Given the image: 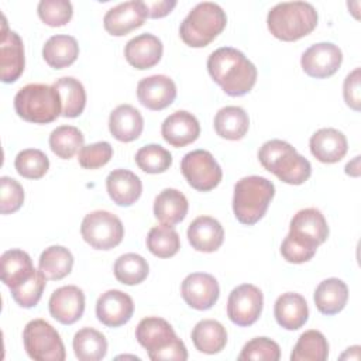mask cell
Returning a JSON list of instances; mask_svg holds the SVG:
<instances>
[{
	"label": "cell",
	"instance_id": "83f0119b",
	"mask_svg": "<svg viewBox=\"0 0 361 361\" xmlns=\"http://www.w3.org/2000/svg\"><path fill=\"white\" fill-rule=\"evenodd\" d=\"M189 210L186 196L173 188L161 190L154 200V216L162 224L175 226L180 223Z\"/></svg>",
	"mask_w": 361,
	"mask_h": 361
},
{
	"label": "cell",
	"instance_id": "cb8c5ba5",
	"mask_svg": "<svg viewBox=\"0 0 361 361\" xmlns=\"http://www.w3.org/2000/svg\"><path fill=\"white\" fill-rule=\"evenodd\" d=\"M106 189L117 206L134 204L142 193L141 179L128 169H113L106 178Z\"/></svg>",
	"mask_w": 361,
	"mask_h": 361
},
{
	"label": "cell",
	"instance_id": "8d00e7d4",
	"mask_svg": "<svg viewBox=\"0 0 361 361\" xmlns=\"http://www.w3.org/2000/svg\"><path fill=\"white\" fill-rule=\"evenodd\" d=\"M85 144V135L75 126H59L49 134V148L61 159H71Z\"/></svg>",
	"mask_w": 361,
	"mask_h": 361
},
{
	"label": "cell",
	"instance_id": "1f68e13d",
	"mask_svg": "<svg viewBox=\"0 0 361 361\" xmlns=\"http://www.w3.org/2000/svg\"><path fill=\"white\" fill-rule=\"evenodd\" d=\"M190 337L197 351L210 355L220 353L227 344L226 327L214 319H203L197 322Z\"/></svg>",
	"mask_w": 361,
	"mask_h": 361
},
{
	"label": "cell",
	"instance_id": "44dd1931",
	"mask_svg": "<svg viewBox=\"0 0 361 361\" xmlns=\"http://www.w3.org/2000/svg\"><path fill=\"white\" fill-rule=\"evenodd\" d=\"M162 52V41L151 32H144L131 38L124 47L127 62L140 71L155 66L161 61Z\"/></svg>",
	"mask_w": 361,
	"mask_h": 361
},
{
	"label": "cell",
	"instance_id": "f546056e",
	"mask_svg": "<svg viewBox=\"0 0 361 361\" xmlns=\"http://www.w3.org/2000/svg\"><path fill=\"white\" fill-rule=\"evenodd\" d=\"M44 61L54 69L71 66L79 56V45L75 37L56 34L47 39L42 47Z\"/></svg>",
	"mask_w": 361,
	"mask_h": 361
},
{
	"label": "cell",
	"instance_id": "5b68a950",
	"mask_svg": "<svg viewBox=\"0 0 361 361\" xmlns=\"http://www.w3.org/2000/svg\"><path fill=\"white\" fill-rule=\"evenodd\" d=\"M135 338L147 350L149 360H188L185 343L176 336L173 327L162 317L149 316L140 320L135 327Z\"/></svg>",
	"mask_w": 361,
	"mask_h": 361
},
{
	"label": "cell",
	"instance_id": "74e56055",
	"mask_svg": "<svg viewBox=\"0 0 361 361\" xmlns=\"http://www.w3.org/2000/svg\"><path fill=\"white\" fill-rule=\"evenodd\" d=\"M113 271L118 282L133 286L141 283L148 276L149 265L140 254L127 252L116 259Z\"/></svg>",
	"mask_w": 361,
	"mask_h": 361
},
{
	"label": "cell",
	"instance_id": "b9f144b4",
	"mask_svg": "<svg viewBox=\"0 0 361 361\" xmlns=\"http://www.w3.org/2000/svg\"><path fill=\"white\" fill-rule=\"evenodd\" d=\"M45 285H47L45 275L39 269H35V272L27 282H24L16 289H11V296L18 306L24 309H30L38 305L42 296V292L45 289Z\"/></svg>",
	"mask_w": 361,
	"mask_h": 361
},
{
	"label": "cell",
	"instance_id": "ee69618b",
	"mask_svg": "<svg viewBox=\"0 0 361 361\" xmlns=\"http://www.w3.org/2000/svg\"><path fill=\"white\" fill-rule=\"evenodd\" d=\"M281 358V348L278 343L268 337H255L247 341L238 355L240 361H278Z\"/></svg>",
	"mask_w": 361,
	"mask_h": 361
},
{
	"label": "cell",
	"instance_id": "7a4b0ae2",
	"mask_svg": "<svg viewBox=\"0 0 361 361\" xmlns=\"http://www.w3.org/2000/svg\"><path fill=\"white\" fill-rule=\"evenodd\" d=\"M207 72L223 92L233 97L251 92L258 76L255 65L233 47L213 51L207 58Z\"/></svg>",
	"mask_w": 361,
	"mask_h": 361
},
{
	"label": "cell",
	"instance_id": "7dc6e473",
	"mask_svg": "<svg viewBox=\"0 0 361 361\" xmlns=\"http://www.w3.org/2000/svg\"><path fill=\"white\" fill-rule=\"evenodd\" d=\"M343 96H344V102L345 104L355 110L360 111L361 109V90H360V68H355L354 71H351L345 79H344V85H343Z\"/></svg>",
	"mask_w": 361,
	"mask_h": 361
},
{
	"label": "cell",
	"instance_id": "7c38bea8",
	"mask_svg": "<svg viewBox=\"0 0 361 361\" xmlns=\"http://www.w3.org/2000/svg\"><path fill=\"white\" fill-rule=\"evenodd\" d=\"M264 307V295L259 288L252 283H243L234 288L227 299V316L240 326L248 327L254 324Z\"/></svg>",
	"mask_w": 361,
	"mask_h": 361
},
{
	"label": "cell",
	"instance_id": "ab89813d",
	"mask_svg": "<svg viewBox=\"0 0 361 361\" xmlns=\"http://www.w3.org/2000/svg\"><path fill=\"white\" fill-rule=\"evenodd\" d=\"M135 164L147 173H162L172 165V154L159 144H147L135 152Z\"/></svg>",
	"mask_w": 361,
	"mask_h": 361
},
{
	"label": "cell",
	"instance_id": "2e32d148",
	"mask_svg": "<svg viewBox=\"0 0 361 361\" xmlns=\"http://www.w3.org/2000/svg\"><path fill=\"white\" fill-rule=\"evenodd\" d=\"M134 313V302L130 295L118 289L102 293L96 302L97 320L106 327H120L126 324Z\"/></svg>",
	"mask_w": 361,
	"mask_h": 361
},
{
	"label": "cell",
	"instance_id": "4dcf8cb0",
	"mask_svg": "<svg viewBox=\"0 0 361 361\" xmlns=\"http://www.w3.org/2000/svg\"><path fill=\"white\" fill-rule=\"evenodd\" d=\"M214 131L219 137L230 141L244 138L250 127L247 111L240 106L221 107L214 116Z\"/></svg>",
	"mask_w": 361,
	"mask_h": 361
},
{
	"label": "cell",
	"instance_id": "7bdbcfd3",
	"mask_svg": "<svg viewBox=\"0 0 361 361\" xmlns=\"http://www.w3.org/2000/svg\"><path fill=\"white\" fill-rule=\"evenodd\" d=\"M37 11L39 18L49 27H62L73 16L72 3L68 0H41Z\"/></svg>",
	"mask_w": 361,
	"mask_h": 361
},
{
	"label": "cell",
	"instance_id": "f1b7e54d",
	"mask_svg": "<svg viewBox=\"0 0 361 361\" xmlns=\"http://www.w3.org/2000/svg\"><path fill=\"white\" fill-rule=\"evenodd\" d=\"M313 300L320 313L327 316L337 314L347 305L348 288L345 282L338 278H327L317 285Z\"/></svg>",
	"mask_w": 361,
	"mask_h": 361
},
{
	"label": "cell",
	"instance_id": "c3c4849f",
	"mask_svg": "<svg viewBox=\"0 0 361 361\" xmlns=\"http://www.w3.org/2000/svg\"><path fill=\"white\" fill-rule=\"evenodd\" d=\"M148 10L149 18H161L168 16L172 8L176 6L175 0H155V1H144Z\"/></svg>",
	"mask_w": 361,
	"mask_h": 361
},
{
	"label": "cell",
	"instance_id": "277c9868",
	"mask_svg": "<svg viewBox=\"0 0 361 361\" xmlns=\"http://www.w3.org/2000/svg\"><path fill=\"white\" fill-rule=\"evenodd\" d=\"M317 11L307 1H283L275 4L267 16L269 32L281 41H298L317 25Z\"/></svg>",
	"mask_w": 361,
	"mask_h": 361
},
{
	"label": "cell",
	"instance_id": "30bf717a",
	"mask_svg": "<svg viewBox=\"0 0 361 361\" xmlns=\"http://www.w3.org/2000/svg\"><path fill=\"white\" fill-rule=\"evenodd\" d=\"M80 234L92 248L109 251L123 241L124 226L116 214L107 210H94L83 217Z\"/></svg>",
	"mask_w": 361,
	"mask_h": 361
},
{
	"label": "cell",
	"instance_id": "681fc988",
	"mask_svg": "<svg viewBox=\"0 0 361 361\" xmlns=\"http://www.w3.org/2000/svg\"><path fill=\"white\" fill-rule=\"evenodd\" d=\"M360 155H357V157H354V159L351 161V162H348L347 165H345V173L347 175H351V176H358L360 175Z\"/></svg>",
	"mask_w": 361,
	"mask_h": 361
},
{
	"label": "cell",
	"instance_id": "bcb514c9",
	"mask_svg": "<svg viewBox=\"0 0 361 361\" xmlns=\"http://www.w3.org/2000/svg\"><path fill=\"white\" fill-rule=\"evenodd\" d=\"M0 213L10 214L17 212L24 203V189L18 180L10 176L0 178Z\"/></svg>",
	"mask_w": 361,
	"mask_h": 361
},
{
	"label": "cell",
	"instance_id": "9a60e30c",
	"mask_svg": "<svg viewBox=\"0 0 361 361\" xmlns=\"http://www.w3.org/2000/svg\"><path fill=\"white\" fill-rule=\"evenodd\" d=\"M148 17V10L144 1L131 0L117 4L107 10L103 17L104 30L114 35L123 37L130 31L141 27Z\"/></svg>",
	"mask_w": 361,
	"mask_h": 361
},
{
	"label": "cell",
	"instance_id": "f35d334b",
	"mask_svg": "<svg viewBox=\"0 0 361 361\" xmlns=\"http://www.w3.org/2000/svg\"><path fill=\"white\" fill-rule=\"evenodd\" d=\"M147 248L158 258H171L180 248V238L173 226L159 224L149 230L147 235Z\"/></svg>",
	"mask_w": 361,
	"mask_h": 361
},
{
	"label": "cell",
	"instance_id": "5bb4252c",
	"mask_svg": "<svg viewBox=\"0 0 361 361\" xmlns=\"http://www.w3.org/2000/svg\"><path fill=\"white\" fill-rule=\"evenodd\" d=\"M180 295L189 307L207 310L219 300L220 286L213 275L193 272L182 281Z\"/></svg>",
	"mask_w": 361,
	"mask_h": 361
},
{
	"label": "cell",
	"instance_id": "e575fe53",
	"mask_svg": "<svg viewBox=\"0 0 361 361\" xmlns=\"http://www.w3.org/2000/svg\"><path fill=\"white\" fill-rule=\"evenodd\" d=\"M73 353L79 361H100L107 354L104 334L92 327H83L73 336Z\"/></svg>",
	"mask_w": 361,
	"mask_h": 361
},
{
	"label": "cell",
	"instance_id": "ac0fdd59",
	"mask_svg": "<svg viewBox=\"0 0 361 361\" xmlns=\"http://www.w3.org/2000/svg\"><path fill=\"white\" fill-rule=\"evenodd\" d=\"M25 66L24 58V44L16 31L7 30L6 18L3 17V31L0 41V68H1V82L13 83L16 82Z\"/></svg>",
	"mask_w": 361,
	"mask_h": 361
},
{
	"label": "cell",
	"instance_id": "7402d4cb",
	"mask_svg": "<svg viewBox=\"0 0 361 361\" xmlns=\"http://www.w3.org/2000/svg\"><path fill=\"white\" fill-rule=\"evenodd\" d=\"M312 155L323 164H336L341 161L348 149L345 135L337 128L326 127L317 130L309 140Z\"/></svg>",
	"mask_w": 361,
	"mask_h": 361
},
{
	"label": "cell",
	"instance_id": "4fadbf2b",
	"mask_svg": "<svg viewBox=\"0 0 361 361\" xmlns=\"http://www.w3.org/2000/svg\"><path fill=\"white\" fill-rule=\"evenodd\" d=\"M343 62L341 49L333 42H317L310 45L300 58L303 72L316 79L334 75Z\"/></svg>",
	"mask_w": 361,
	"mask_h": 361
},
{
	"label": "cell",
	"instance_id": "8992f818",
	"mask_svg": "<svg viewBox=\"0 0 361 361\" xmlns=\"http://www.w3.org/2000/svg\"><path fill=\"white\" fill-rule=\"evenodd\" d=\"M275 196V185L264 176H244L234 185L233 212L235 219L245 226L258 223L267 213Z\"/></svg>",
	"mask_w": 361,
	"mask_h": 361
},
{
	"label": "cell",
	"instance_id": "6da1fadb",
	"mask_svg": "<svg viewBox=\"0 0 361 361\" xmlns=\"http://www.w3.org/2000/svg\"><path fill=\"white\" fill-rule=\"evenodd\" d=\"M329 237V226L316 207H307L293 214L289 233L281 244V254L290 264H303L310 261L320 244Z\"/></svg>",
	"mask_w": 361,
	"mask_h": 361
},
{
	"label": "cell",
	"instance_id": "9c48e42d",
	"mask_svg": "<svg viewBox=\"0 0 361 361\" xmlns=\"http://www.w3.org/2000/svg\"><path fill=\"white\" fill-rule=\"evenodd\" d=\"M24 350L35 361H63L66 351L59 333L44 319L28 322L23 330Z\"/></svg>",
	"mask_w": 361,
	"mask_h": 361
},
{
	"label": "cell",
	"instance_id": "d6a6232c",
	"mask_svg": "<svg viewBox=\"0 0 361 361\" xmlns=\"http://www.w3.org/2000/svg\"><path fill=\"white\" fill-rule=\"evenodd\" d=\"M59 93L62 103V117L75 118L79 117L86 106V90L78 79L72 76L59 78L52 85Z\"/></svg>",
	"mask_w": 361,
	"mask_h": 361
},
{
	"label": "cell",
	"instance_id": "8fae6325",
	"mask_svg": "<svg viewBox=\"0 0 361 361\" xmlns=\"http://www.w3.org/2000/svg\"><path fill=\"white\" fill-rule=\"evenodd\" d=\"M180 171L188 183L199 192L214 189L223 178L219 162L206 149H195L185 154L180 161Z\"/></svg>",
	"mask_w": 361,
	"mask_h": 361
},
{
	"label": "cell",
	"instance_id": "d6986e66",
	"mask_svg": "<svg viewBox=\"0 0 361 361\" xmlns=\"http://www.w3.org/2000/svg\"><path fill=\"white\" fill-rule=\"evenodd\" d=\"M138 102L154 111L171 106L176 97V85L166 75H152L142 78L137 85Z\"/></svg>",
	"mask_w": 361,
	"mask_h": 361
},
{
	"label": "cell",
	"instance_id": "836d02e7",
	"mask_svg": "<svg viewBox=\"0 0 361 361\" xmlns=\"http://www.w3.org/2000/svg\"><path fill=\"white\" fill-rule=\"evenodd\" d=\"M73 267V255L63 245L45 248L38 259V269L49 281H59L68 276Z\"/></svg>",
	"mask_w": 361,
	"mask_h": 361
},
{
	"label": "cell",
	"instance_id": "60d3db41",
	"mask_svg": "<svg viewBox=\"0 0 361 361\" xmlns=\"http://www.w3.org/2000/svg\"><path fill=\"white\" fill-rule=\"evenodd\" d=\"M14 168L18 175L27 179H39L49 169L48 157L37 148H27L17 154Z\"/></svg>",
	"mask_w": 361,
	"mask_h": 361
},
{
	"label": "cell",
	"instance_id": "ffe728a7",
	"mask_svg": "<svg viewBox=\"0 0 361 361\" xmlns=\"http://www.w3.org/2000/svg\"><path fill=\"white\" fill-rule=\"evenodd\" d=\"M161 134L169 145L182 148L199 138L200 124L192 113L186 110H176L164 120Z\"/></svg>",
	"mask_w": 361,
	"mask_h": 361
},
{
	"label": "cell",
	"instance_id": "484cf974",
	"mask_svg": "<svg viewBox=\"0 0 361 361\" xmlns=\"http://www.w3.org/2000/svg\"><path fill=\"white\" fill-rule=\"evenodd\" d=\"M109 130L117 141L131 142L141 135L144 118L134 106L120 104L109 116Z\"/></svg>",
	"mask_w": 361,
	"mask_h": 361
},
{
	"label": "cell",
	"instance_id": "d590c367",
	"mask_svg": "<svg viewBox=\"0 0 361 361\" xmlns=\"http://www.w3.org/2000/svg\"><path fill=\"white\" fill-rule=\"evenodd\" d=\"M327 357L329 343L324 334L314 329L302 333L290 353L292 361H324Z\"/></svg>",
	"mask_w": 361,
	"mask_h": 361
},
{
	"label": "cell",
	"instance_id": "603a6c76",
	"mask_svg": "<svg viewBox=\"0 0 361 361\" xmlns=\"http://www.w3.org/2000/svg\"><path fill=\"white\" fill-rule=\"evenodd\" d=\"M188 240L196 251L214 252L224 241V230L214 217L199 216L188 227Z\"/></svg>",
	"mask_w": 361,
	"mask_h": 361
},
{
	"label": "cell",
	"instance_id": "e0dca14e",
	"mask_svg": "<svg viewBox=\"0 0 361 361\" xmlns=\"http://www.w3.org/2000/svg\"><path fill=\"white\" fill-rule=\"evenodd\" d=\"M51 316L61 324L76 323L85 312V293L75 285L55 289L48 302Z\"/></svg>",
	"mask_w": 361,
	"mask_h": 361
},
{
	"label": "cell",
	"instance_id": "f6af8a7d",
	"mask_svg": "<svg viewBox=\"0 0 361 361\" xmlns=\"http://www.w3.org/2000/svg\"><path fill=\"white\" fill-rule=\"evenodd\" d=\"M113 157V147L107 141L83 145L78 152L79 165L85 169H97L104 166Z\"/></svg>",
	"mask_w": 361,
	"mask_h": 361
},
{
	"label": "cell",
	"instance_id": "4316f807",
	"mask_svg": "<svg viewBox=\"0 0 361 361\" xmlns=\"http://www.w3.org/2000/svg\"><path fill=\"white\" fill-rule=\"evenodd\" d=\"M0 264H1V281L6 286L10 288V290L27 282L35 272L31 257L23 250L4 251L1 254Z\"/></svg>",
	"mask_w": 361,
	"mask_h": 361
},
{
	"label": "cell",
	"instance_id": "d4e9b609",
	"mask_svg": "<svg viewBox=\"0 0 361 361\" xmlns=\"http://www.w3.org/2000/svg\"><path fill=\"white\" fill-rule=\"evenodd\" d=\"M274 316L281 327L286 330H298L303 327L309 319L307 302L299 293H282L275 300Z\"/></svg>",
	"mask_w": 361,
	"mask_h": 361
},
{
	"label": "cell",
	"instance_id": "52a82bcc",
	"mask_svg": "<svg viewBox=\"0 0 361 361\" xmlns=\"http://www.w3.org/2000/svg\"><path fill=\"white\" fill-rule=\"evenodd\" d=\"M227 16L213 1L196 4L179 25L182 41L192 48L207 47L226 28Z\"/></svg>",
	"mask_w": 361,
	"mask_h": 361
},
{
	"label": "cell",
	"instance_id": "3957f363",
	"mask_svg": "<svg viewBox=\"0 0 361 361\" xmlns=\"http://www.w3.org/2000/svg\"><path fill=\"white\" fill-rule=\"evenodd\" d=\"M258 161L288 185H302L312 175L310 162L283 140H269L258 149Z\"/></svg>",
	"mask_w": 361,
	"mask_h": 361
},
{
	"label": "cell",
	"instance_id": "ba28073f",
	"mask_svg": "<svg viewBox=\"0 0 361 361\" xmlns=\"http://www.w3.org/2000/svg\"><path fill=\"white\" fill-rule=\"evenodd\" d=\"M14 109L18 117L34 124H48L62 114L59 93L54 86L30 83L14 96Z\"/></svg>",
	"mask_w": 361,
	"mask_h": 361
}]
</instances>
